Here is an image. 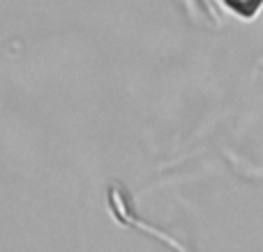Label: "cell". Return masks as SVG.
<instances>
[{
    "instance_id": "obj_1",
    "label": "cell",
    "mask_w": 263,
    "mask_h": 252,
    "mask_svg": "<svg viewBox=\"0 0 263 252\" xmlns=\"http://www.w3.org/2000/svg\"><path fill=\"white\" fill-rule=\"evenodd\" d=\"M227 5L233 9V12L240 14V16H252V14L259 12L263 0H227Z\"/></svg>"
}]
</instances>
